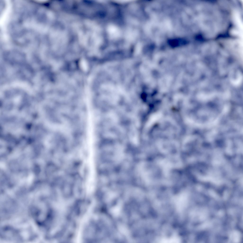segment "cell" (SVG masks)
Returning <instances> with one entry per match:
<instances>
[{"label":"cell","instance_id":"cell-1","mask_svg":"<svg viewBox=\"0 0 243 243\" xmlns=\"http://www.w3.org/2000/svg\"><path fill=\"white\" fill-rule=\"evenodd\" d=\"M123 149L120 147H118L116 149L114 152L113 159L117 164L121 162L124 158L125 153Z\"/></svg>","mask_w":243,"mask_h":243}]
</instances>
